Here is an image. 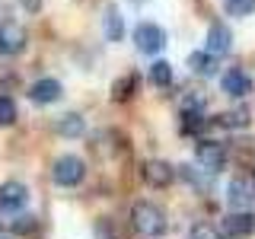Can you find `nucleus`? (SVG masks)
<instances>
[{"label":"nucleus","instance_id":"nucleus-8","mask_svg":"<svg viewBox=\"0 0 255 239\" xmlns=\"http://www.w3.org/2000/svg\"><path fill=\"white\" fill-rule=\"evenodd\" d=\"M64 96V86L58 83V80L45 77V80H35V83L29 86V99L38 102V106H51V102H58Z\"/></svg>","mask_w":255,"mask_h":239},{"label":"nucleus","instance_id":"nucleus-10","mask_svg":"<svg viewBox=\"0 0 255 239\" xmlns=\"http://www.w3.org/2000/svg\"><path fill=\"white\" fill-rule=\"evenodd\" d=\"M220 90L227 96H233V99H243V96H249V90H252V80L246 77L239 67H230L227 74L220 77Z\"/></svg>","mask_w":255,"mask_h":239},{"label":"nucleus","instance_id":"nucleus-9","mask_svg":"<svg viewBox=\"0 0 255 239\" xmlns=\"http://www.w3.org/2000/svg\"><path fill=\"white\" fill-rule=\"evenodd\" d=\"M172 179H175V169L166 163V159H150V163L143 166V182H147V185H153V188L172 185Z\"/></svg>","mask_w":255,"mask_h":239},{"label":"nucleus","instance_id":"nucleus-20","mask_svg":"<svg viewBox=\"0 0 255 239\" xmlns=\"http://www.w3.org/2000/svg\"><path fill=\"white\" fill-rule=\"evenodd\" d=\"M188 239H223V233L217 227H211V223H198V227H191Z\"/></svg>","mask_w":255,"mask_h":239},{"label":"nucleus","instance_id":"nucleus-19","mask_svg":"<svg viewBox=\"0 0 255 239\" xmlns=\"http://www.w3.org/2000/svg\"><path fill=\"white\" fill-rule=\"evenodd\" d=\"M227 13L230 16H249V13H255V0H227Z\"/></svg>","mask_w":255,"mask_h":239},{"label":"nucleus","instance_id":"nucleus-12","mask_svg":"<svg viewBox=\"0 0 255 239\" xmlns=\"http://www.w3.org/2000/svg\"><path fill=\"white\" fill-rule=\"evenodd\" d=\"M252 188H249V182L246 179H233L227 185V204H230V211H249V204H252Z\"/></svg>","mask_w":255,"mask_h":239},{"label":"nucleus","instance_id":"nucleus-22","mask_svg":"<svg viewBox=\"0 0 255 239\" xmlns=\"http://www.w3.org/2000/svg\"><path fill=\"white\" fill-rule=\"evenodd\" d=\"M19 3H22V6H29V10H35V6H38V0H19Z\"/></svg>","mask_w":255,"mask_h":239},{"label":"nucleus","instance_id":"nucleus-21","mask_svg":"<svg viewBox=\"0 0 255 239\" xmlns=\"http://www.w3.org/2000/svg\"><path fill=\"white\" fill-rule=\"evenodd\" d=\"M13 230L16 233H32V230H35V217H16Z\"/></svg>","mask_w":255,"mask_h":239},{"label":"nucleus","instance_id":"nucleus-14","mask_svg":"<svg viewBox=\"0 0 255 239\" xmlns=\"http://www.w3.org/2000/svg\"><path fill=\"white\" fill-rule=\"evenodd\" d=\"M217 124H220V127H230V131H243V127H249V124H252L249 109H233V112H223V115H217Z\"/></svg>","mask_w":255,"mask_h":239},{"label":"nucleus","instance_id":"nucleus-7","mask_svg":"<svg viewBox=\"0 0 255 239\" xmlns=\"http://www.w3.org/2000/svg\"><path fill=\"white\" fill-rule=\"evenodd\" d=\"M29 201V188L22 182H3L0 185V211H22Z\"/></svg>","mask_w":255,"mask_h":239},{"label":"nucleus","instance_id":"nucleus-1","mask_svg":"<svg viewBox=\"0 0 255 239\" xmlns=\"http://www.w3.org/2000/svg\"><path fill=\"white\" fill-rule=\"evenodd\" d=\"M131 223H134V230H137L140 236H150V239L166 233V214L159 211L156 204H150V201L134 204V211H131Z\"/></svg>","mask_w":255,"mask_h":239},{"label":"nucleus","instance_id":"nucleus-18","mask_svg":"<svg viewBox=\"0 0 255 239\" xmlns=\"http://www.w3.org/2000/svg\"><path fill=\"white\" fill-rule=\"evenodd\" d=\"M16 121V102L10 99V96H0V124L10 127Z\"/></svg>","mask_w":255,"mask_h":239},{"label":"nucleus","instance_id":"nucleus-15","mask_svg":"<svg viewBox=\"0 0 255 239\" xmlns=\"http://www.w3.org/2000/svg\"><path fill=\"white\" fill-rule=\"evenodd\" d=\"M122 35H125L122 13H118V6H109L106 10V38L109 42H122Z\"/></svg>","mask_w":255,"mask_h":239},{"label":"nucleus","instance_id":"nucleus-6","mask_svg":"<svg viewBox=\"0 0 255 239\" xmlns=\"http://www.w3.org/2000/svg\"><path fill=\"white\" fill-rule=\"evenodd\" d=\"M223 233L230 239H246L255 233V214L252 211H230L223 217Z\"/></svg>","mask_w":255,"mask_h":239},{"label":"nucleus","instance_id":"nucleus-2","mask_svg":"<svg viewBox=\"0 0 255 239\" xmlns=\"http://www.w3.org/2000/svg\"><path fill=\"white\" fill-rule=\"evenodd\" d=\"M51 179L58 182V185H64V188H74V185H80V182L86 179V163L80 156H74V153L58 156L54 166H51Z\"/></svg>","mask_w":255,"mask_h":239},{"label":"nucleus","instance_id":"nucleus-13","mask_svg":"<svg viewBox=\"0 0 255 239\" xmlns=\"http://www.w3.org/2000/svg\"><path fill=\"white\" fill-rule=\"evenodd\" d=\"M188 67L198 77H214L217 74V54H211L207 48L204 51H195V54H188Z\"/></svg>","mask_w":255,"mask_h":239},{"label":"nucleus","instance_id":"nucleus-4","mask_svg":"<svg viewBox=\"0 0 255 239\" xmlns=\"http://www.w3.org/2000/svg\"><path fill=\"white\" fill-rule=\"evenodd\" d=\"M195 159L204 172H220L223 163H227V150H223V143H217V140H201L195 147Z\"/></svg>","mask_w":255,"mask_h":239},{"label":"nucleus","instance_id":"nucleus-11","mask_svg":"<svg viewBox=\"0 0 255 239\" xmlns=\"http://www.w3.org/2000/svg\"><path fill=\"white\" fill-rule=\"evenodd\" d=\"M230 48H233V32H230V26L214 22V26L207 29V51L223 58V54H230Z\"/></svg>","mask_w":255,"mask_h":239},{"label":"nucleus","instance_id":"nucleus-17","mask_svg":"<svg viewBox=\"0 0 255 239\" xmlns=\"http://www.w3.org/2000/svg\"><path fill=\"white\" fill-rule=\"evenodd\" d=\"M58 131L64 134V137H80V134L86 131V121L80 115H64L58 121Z\"/></svg>","mask_w":255,"mask_h":239},{"label":"nucleus","instance_id":"nucleus-3","mask_svg":"<svg viewBox=\"0 0 255 239\" xmlns=\"http://www.w3.org/2000/svg\"><path fill=\"white\" fill-rule=\"evenodd\" d=\"M134 45H137V51H143V54H159L166 48L163 26H156V22H140V26L134 29Z\"/></svg>","mask_w":255,"mask_h":239},{"label":"nucleus","instance_id":"nucleus-16","mask_svg":"<svg viewBox=\"0 0 255 239\" xmlns=\"http://www.w3.org/2000/svg\"><path fill=\"white\" fill-rule=\"evenodd\" d=\"M150 83L153 86H169L172 83V64L169 61H153L150 64Z\"/></svg>","mask_w":255,"mask_h":239},{"label":"nucleus","instance_id":"nucleus-5","mask_svg":"<svg viewBox=\"0 0 255 239\" xmlns=\"http://www.w3.org/2000/svg\"><path fill=\"white\" fill-rule=\"evenodd\" d=\"M26 29L19 26V22H13V19H0V54H19L22 48H26Z\"/></svg>","mask_w":255,"mask_h":239}]
</instances>
